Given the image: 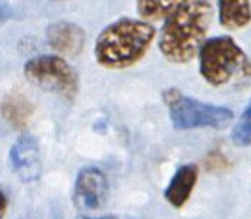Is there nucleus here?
<instances>
[{
    "mask_svg": "<svg viewBox=\"0 0 251 219\" xmlns=\"http://www.w3.org/2000/svg\"><path fill=\"white\" fill-rule=\"evenodd\" d=\"M5 120L15 129H23L33 114V105L23 95H9L2 102Z\"/></svg>",
    "mask_w": 251,
    "mask_h": 219,
    "instance_id": "11",
    "label": "nucleus"
},
{
    "mask_svg": "<svg viewBox=\"0 0 251 219\" xmlns=\"http://www.w3.org/2000/svg\"><path fill=\"white\" fill-rule=\"evenodd\" d=\"M200 74L211 86L229 83L248 63L244 50L230 36H215L203 44L199 51Z\"/></svg>",
    "mask_w": 251,
    "mask_h": 219,
    "instance_id": "4",
    "label": "nucleus"
},
{
    "mask_svg": "<svg viewBox=\"0 0 251 219\" xmlns=\"http://www.w3.org/2000/svg\"><path fill=\"white\" fill-rule=\"evenodd\" d=\"M163 99L169 108L173 128L179 131L196 128L223 129L233 120V113L227 107L197 101L176 89H167Z\"/></svg>",
    "mask_w": 251,
    "mask_h": 219,
    "instance_id": "3",
    "label": "nucleus"
},
{
    "mask_svg": "<svg viewBox=\"0 0 251 219\" xmlns=\"http://www.w3.org/2000/svg\"><path fill=\"white\" fill-rule=\"evenodd\" d=\"M77 219H119L113 215H105V216H100V218H89V216H78Z\"/></svg>",
    "mask_w": 251,
    "mask_h": 219,
    "instance_id": "16",
    "label": "nucleus"
},
{
    "mask_svg": "<svg viewBox=\"0 0 251 219\" xmlns=\"http://www.w3.org/2000/svg\"><path fill=\"white\" fill-rule=\"evenodd\" d=\"M229 167V162H227L226 156L221 155L218 152H214L206 158V168L208 170H226Z\"/></svg>",
    "mask_w": 251,
    "mask_h": 219,
    "instance_id": "14",
    "label": "nucleus"
},
{
    "mask_svg": "<svg viewBox=\"0 0 251 219\" xmlns=\"http://www.w3.org/2000/svg\"><path fill=\"white\" fill-rule=\"evenodd\" d=\"M26 78L42 90L74 99L80 89L77 71L63 57L45 54L30 59L25 65Z\"/></svg>",
    "mask_w": 251,
    "mask_h": 219,
    "instance_id": "5",
    "label": "nucleus"
},
{
    "mask_svg": "<svg viewBox=\"0 0 251 219\" xmlns=\"http://www.w3.org/2000/svg\"><path fill=\"white\" fill-rule=\"evenodd\" d=\"M190 0H137V11L146 21L167 20Z\"/></svg>",
    "mask_w": 251,
    "mask_h": 219,
    "instance_id": "12",
    "label": "nucleus"
},
{
    "mask_svg": "<svg viewBox=\"0 0 251 219\" xmlns=\"http://www.w3.org/2000/svg\"><path fill=\"white\" fill-rule=\"evenodd\" d=\"M244 72H245L247 75H250V77H251V62H248V63L245 65V68H244Z\"/></svg>",
    "mask_w": 251,
    "mask_h": 219,
    "instance_id": "17",
    "label": "nucleus"
},
{
    "mask_svg": "<svg viewBox=\"0 0 251 219\" xmlns=\"http://www.w3.org/2000/svg\"><path fill=\"white\" fill-rule=\"evenodd\" d=\"M155 38L148 21L121 18L107 26L95 42V59L107 69H125L140 62Z\"/></svg>",
    "mask_w": 251,
    "mask_h": 219,
    "instance_id": "2",
    "label": "nucleus"
},
{
    "mask_svg": "<svg viewBox=\"0 0 251 219\" xmlns=\"http://www.w3.org/2000/svg\"><path fill=\"white\" fill-rule=\"evenodd\" d=\"M108 192L105 174L97 167L83 168L75 179L74 203L80 209L95 210L104 201Z\"/></svg>",
    "mask_w": 251,
    "mask_h": 219,
    "instance_id": "7",
    "label": "nucleus"
},
{
    "mask_svg": "<svg viewBox=\"0 0 251 219\" xmlns=\"http://www.w3.org/2000/svg\"><path fill=\"white\" fill-rule=\"evenodd\" d=\"M9 164L21 182L30 183L38 180L42 171L38 141L29 134H21L11 147Z\"/></svg>",
    "mask_w": 251,
    "mask_h": 219,
    "instance_id": "6",
    "label": "nucleus"
},
{
    "mask_svg": "<svg viewBox=\"0 0 251 219\" xmlns=\"http://www.w3.org/2000/svg\"><path fill=\"white\" fill-rule=\"evenodd\" d=\"M199 179V167L196 164H185L180 165L167 188L164 189L166 200L175 207L180 209L191 197V192Z\"/></svg>",
    "mask_w": 251,
    "mask_h": 219,
    "instance_id": "9",
    "label": "nucleus"
},
{
    "mask_svg": "<svg viewBox=\"0 0 251 219\" xmlns=\"http://www.w3.org/2000/svg\"><path fill=\"white\" fill-rule=\"evenodd\" d=\"M214 8L209 0H190L166 20L158 41L161 54L172 63H188L206 42Z\"/></svg>",
    "mask_w": 251,
    "mask_h": 219,
    "instance_id": "1",
    "label": "nucleus"
},
{
    "mask_svg": "<svg viewBox=\"0 0 251 219\" xmlns=\"http://www.w3.org/2000/svg\"><path fill=\"white\" fill-rule=\"evenodd\" d=\"M0 198H2V210H0V216L5 218L6 210H8V198H6V194L3 191L0 192Z\"/></svg>",
    "mask_w": 251,
    "mask_h": 219,
    "instance_id": "15",
    "label": "nucleus"
},
{
    "mask_svg": "<svg viewBox=\"0 0 251 219\" xmlns=\"http://www.w3.org/2000/svg\"><path fill=\"white\" fill-rule=\"evenodd\" d=\"M218 18L224 29H244L251 23L250 0H218Z\"/></svg>",
    "mask_w": 251,
    "mask_h": 219,
    "instance_id": "10",
    "label": "nucleus"
},
{
    "mask_svg": "<svg viewBox=\"0 0 251 219\" xmlns=\"http://www.w3.org/2000/svg\"><path fill=\"white\" fill-rule=\"evenodd\" d=\"M232 140L241 147L251 144V102L245 108V111L241 114L239 120L236 122L233 128Z\"/></svg>",
    "mask_w": 251,
    "mask_h": 219,
    "instance_id": "13",
    "label": "nucleus"
},
{
    "mask_svg": "<svg viewBox=\"0 0 251 219\" xmlns=\"http://www.w3.org/2000/svg\"><path fill=\"white\" fill-rule=\"evenodd\" d=\"M47 41L49 45L59 54L74 57L81 53L86 33L84 30L70 21H56L47 29Z\"/></svg>",
    "mask_w": 251,
    "mask_h": 219,
    "instance_id": "8",
    "label": "nucleus"
}]
</instances>
